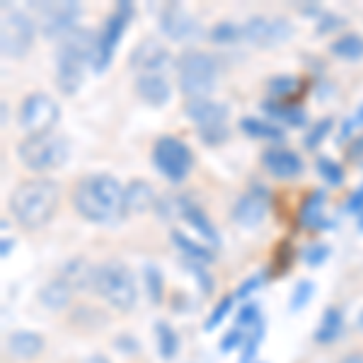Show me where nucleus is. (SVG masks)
<instances>
[{
	"mask_svg": "<svg viewBox=\"0 0 363 363\" xmlns=\"http://www.w3.org/2000/svg\"><path fill=\"white\" fill-rule=\"evenodd\" d=\"M124 186L112 174H87L73 186V208L87 223L112 225L126 216Z\"/></svg>",
	"mask_w": 363,
	"mask_h": 363,
	"instance_id": "obj_1",
	"label": "nucleus"
},
{
	"mask_svg": "<svg viewBox=\"0 0 363 363\" xmlns=\"http://www.w3.org/2000/svg\"><path fill=\"white\" fill-rule=\"evenodd\" d=\"M61 206V186L49 177L25 179L10 196V213L25 230H39L54 220Z\"/></svg>",
	"mask_w": 363,
	"mask_h": 363,
	"instance_id": "obj_2",
	"label": "nucleus"
},
{
	"mask_svg": "<svg viewBox=\"0 0 363 363\" xmlns=\"http://www.w3.org/2000/svg\"><path fill=\"white\" fill-rule=\"evenodd\" d=\"M97 56V37L90 29H78L68 32L58 42L56 51V85L63 95H75L83 87L85 68L95 66Z\"/></svg>",
	"mask_w": 363,
	"mask_h": 363,
	"instance_id": "obj_3",
	"label": "nucleus"
},
{
	"mask_svg": "<svg viewBox=\"0 0 363 363\" xmlns=\"http://www.w3.org/2000/svg\"><path fill=\"white\" fill-rule=\"evenodd\" d=\"M95 294L107 301L109 306L119 313H128L136 308L138 301V289H136V277L124 262L109 259L102 262L95 269V284H92Z\"/></svg>",
	"mask_w": 363,
	"mask_h": 363,
	"instance_id": "obj_4",
	"label": "nucleus"
},
{
	"mask_svg": "<svg viewBox=\"0 0 363 363\" xmlns=\"http://www.w3.org/2000/svg\"><path fill=\"white\" fill-rule=\"evenodd\" d=\"M177 80L189 99H203L218 85V63L206 51L189 49L177 61Z\"/></svg>",
	"mask_w": 363,
	"mask_h": 363,
	"instance_id": "obj_5",
	"label": "nucleus"
},
{
	"mask_svg": "<svg viewBox=\"0 0 363 363\" xmlns=\"http://www.w3.org/2000/svg\"><path fill=\"white\" fill-rule=\"evenodd\" d=\"M70 155L68 140L56 131L25 136L17 145V157L29 172H51L61 167Z\"/></svg>",
	"mask_w": 363,
	"mask_h": 363,
	"instance_id": "obj_6",
	"label": "nucleus"
},
{
	"mask_svg": "<svg viewBox=\"0 0 363 363\" xmlns=\"http://www.w3.org/2000/svg\"><path fill=\"white\" fill-rule=\"evenodd\" d=\"M184 114L189 116L191 126L196 128L199 138L206 145H220L225 143L230 136V128H228V112L225 104L213 102V99H186Z\"/></svg>",
	"mask_w": 363,
	"mask_h": 363,
	"instance_id": "obj_7",
	"label": "nucleus"
},
{
	"mask_svg": "<svg viewBox=\"0 0 363 363\" xmlns=\"http://www.w3.org/2000/svg\"><path fill=\"white\" fill-rule=\"evenodd\" d=\"M153 165L167 182L179 184L189 177L191 167H194V153L177 136H162L153 145Z\"/></svg>",
	"mask_w": 363,
	"mask_h": 363,
	"instance_id": "obj_8",
	"label": "nucleus"
},
{
	"mask_svg": "<svg viewBox=\"0 0 363 363\" xmlns=\"http://www.w3.org/2000/svg\"><path fill=\"white\" fill-rule=\"evenodd\" d=\"M34 20L22 10H5L0 25V49L5 58H22L34 44Z\"/></svg>",
	"mask_w": 363,
	"mask_h": 363,
	"instance_id": "obj_9",
	"label": "nucleus"
},
{
	"mask_svg": "<svg viewBox=\"0 0 363 363\" xmlns=\"http://www.w3.org/2000/svg\"><path fill=\"white\" fill-rule=\"evenodd\" d=\"M58 119H61V107H58L56 99L49 97L46 92H32V95H27L22 99L20 126L27 136L54 131Z\"/></svg>",
	"mask_w": 363,
	"mask_h": 363,
	"instance_id": "obj_10",
	"label": "nucleus"
},
{
	"mask_svg": "<svg viewBox=\"0 0 363 363\" xmlns=\"http://www.w3.org/2000/svg\"><path fill=\"white\" fill-rule=\"evenodd\" d=\"M294 25L286 17H250L242 25V39L259 49H277L291 42Z\"/></svg>",
	"mask_w": 363,
	"mask_h": 363,
	"instance_id": "obj_11",
	"label": "nucleus"
},
{
	"mask_svg": "<svg viewBox=\"0 0 363 363\" xmlns=\"http://www.w3.org/2000/svg\"><path fill=\"white\" fill-rule=\"evenodd\" d=\"M131 13H133L131 3H119L114 13L107 17L102 34L97 37V56H95V66H92L95 73H102V70L112 63V56L121 42V37H124L128 20H131Z\"/></svg>",
	"mask_w": 363,
	"mask_h": 363,
	"instance_id": "obj_12",
	"label": "nucleus"
},
{
	"mask_svg": "<svg viewBox=\"0 0 363 363\" xmlns=\"http://www.w3.org/2000/svg\"><path fill=\"white\" fill-rule=\"evenodd\" d=\"M34 10L39 13V27L46 37H58L63 39L68 32H73V22L80 15L78 3H39L34 5Z\"/></svg>",
	"mask_w": 363,
	"mask_h": 363,
	"instance_id": "obj_13",
	"label": "nucleus"
},
{
	"mask_svg": "<svg viewBox=\"0 0 363 363\" xmlns=\"http://www.w3.org/2000/svg\"><path fill=\"white\" fill-rule=\"evenodd\" d=\"M169 63H172V54L165 49V44L155 42V39H145L131 51V68L136 70V75H165Z\"/></svg>",
	"mask_w": 363,
	"mask_h": 363,
	"instance_id": "obj_14",
	"label": "nucleus"
},
{
	"mask_svg": "<svg viewBox=\"0 0 363 363\" xmlns=\"http://www.w3.org/2000/svg\"><path fill=\"white\" fill-rule=\"evenodd\" d=\"M160 32L172 42H189L201 34V29L182 5H167L160 13Z\"/></svg>",
	"mask_w": 363,
	"mask_h": 363,
	"instance_id": "obj_15",
	"label": "nucleus"
},
{
	"mask_svg": "<svg viewBox=\"0 0 363 363\" xmlns=\"http://www.w3.org/2000/svg\"><path fill=\"white\" fill-rule=\"evenodd\" d=\"M262 165L272 177L277 179H294L303 172V157L289 148H267L262 153Z\"/></svg>",
	"mask_w": 363,
	"mask_h": 363,
	"instance_id": "obj_16",
	"label": "nucleus"
},
{
	"mask_svg": "<svg viewBox=\"0 0 363 363\" xmlns=\"http://www.w3.org/2000/svg\"><path fill=\"white\" fill-rule=\"evenodd\" d=\"M269 201L262 191H247L235 201L233 206V223L240 228H257L267 218Z\"/></svg>",
	"mask_w": 363,
	"mask_h": 363,
	"instance_id": "obj_17",
	"label": "nucleus"
},
{
	"mask_svg": "<svg viewBox=\"0 0 363 363\" xmlns=\"http://www.w3.org/2000/svg\"><path fill=\"white\" fill-rule=\"evenodd\" d=\"M136 95L143 99L150 107H165L172 97V85H169L167 75L160 73H148V75H136V83H133Z\"/></svg>",
	"mask_w": 363,
	"mask_h": 363,
	"instance_id": "obj_18",
	"label": "nucleus"
},
{
	"mask_svg": "<svg viewBox=\"0 0 363 363\" xmlns=\"http://www.w3.org/2000/svg\"><path fill=\"white\" fill-rule=\"evenodd\" d=\"M155 203H157L155 189L148 184V182L133 179L131 184L126 186V191H124V208H126V216H138V213H143V211L153 208Z\"/></svg>",
	"mask_w": 363,
	"mask_h": 363,
	"instance_id": "obj_19",
	"label": "nucleus"
},
{
	"mask_svg": "<svg viewBox=\"0 0 363 363\" xmlns=\"http://www.w3.org/2000/svg\"><path fill=\"white\" fill-rule=\"evenodd\" d=\"M70 298H73V286H70L66 279H54L51 284H46L44 289L39 291L42 306L49 310H56V313L63 308H68Z\"/></svg>",
	"mask_w": 363,
	"mask_h": 363,
	"instance_id": "obj_20",
	"label": "nucleus"
},
{
	"mask_svg": "<svg viewBox=\"0 0 363 363\" xmlns=\"http://www.w3.org/2000/svg\"><path fill=\"white\" fill-rule=\"evenodd\" d=\"M240 128H242L250 138H257V140H272V143H281V140L286 138L284 128L272 124V121L257 119V116H245V119H240Z\"/></svg>",
	"mask_w": 363,
	"mask_h": 363,
	"instance_id": "obj_21",
	"label": "nucleus"
},
{
	"mask_svg": "<svg viewBox=\"0 0 363 363\" xmlns=\"http://www.w3.org/2000/svg\"><path fill=\"white\" fill-rule=\"evenodd\" d=\"M10 351L17 359H37L44 351V339L37 332H15L8 342Z\"/></svg>",
	"mask_w": 363,
	"mask_h": 363,
	"instance_id": "obj_22",
	"label": "nucleus"
},
{
	"mask_svg": "<svg viewBox=\"0 0 363 363\" xmlns=\"http://www.w3.org/2000/svg\"><path fill=\"white\" fill-rule=\"evenodd\" d=\"M182 218L186 220L194 230L199 233V235H203V240H208L213 247H218L220 245V240H218V233H216V228L211 225V220L206 218V213H203L201 208L196 206V203H191V201H186V206H184V213H182Z\"/></svg>",
	"mask_w": 363,
	"mask_h": 363,
	"instance_id": "obj_23",
	"label": "nucleus"
},
{
	"mask_svg": "<svg viewBox=\"0 0 363 363\" xmlns=\"http://www.w3.org/2000/svg\"><path fill=\"white\" fill-rule=\"evenodd\" d=\"M344 330V318H342V310L339 308H327L325 315H322V322L315 332V342L320 344H332L337 342L339 335Z\"/></svg>",
	"mask_w": 363,
	"mask_h": 363,
	"instance_id": "obj_24",
	"label": "nucleus"
},
{
	"mask_svg": "<svg viewBox=\"0 0 363 363\" xmlns=\"http://www.w3.org/2000/svg\"><path fill=\"white\" fill-rule=\"evenodd\" d=\"M172 242L177 245L179 252L189 262H196V264H208V262H213V252H211L208 247H203V245L194 242L191 238H186L184 233L172 230Z\"/></svg>",
	"mask_w": 363,
	"mask_h": 363,
	"instance_id": "obj_25",
	"label": "nucleus"
},
{
	"mask_svg": "<svg viewBox=\"0 0 363 363\" xmlns=\"http://www.w3.org/2000/svg\"><path fill=\"white\" fill-rule=\"evenodd\" d=\"M95 269L97 267H90L85 259H73L70 264L66 267V281L73 289H85V286H92L95 284Z\"/></svg>",
	"mask_w": 363,
	"mask_h": 363,
	"instance_id": "obj_26",
	"label": "nucleus"
},
{
	"mask_svg": "<svg viewBox=\"0 0 363 363\" xmlns=\"http://www.w3.org/2000/svg\"><path fill=\"white\" fill-rule=\"evenodd\" d=\"M332 54L339 58H347V61H356V58L363 56V37L359 34H344L337 42H332Z\"/></svg>",
	"mask_w": 363,
	"mask_h": 363,
	"instance_id": "obj_27",
	"label": "nucleus"
},
{
	"mask_svg": "<svg viewBox=\"0 0 363 363\" xmlns=\"http://www.w3.org/2000/svg\"><path fill=\"white\" fill-rule=\"evenodd\" d=\"M322 203H325V194L322 191H313L308 201L303 203L301 211V223L306 228H320L322 225Z\"/></svg>",
	"mask_w": 363,
	"mask_h": 363,
	"instance_id": "obj_28",
	"label": "nucleus"
},
{
	"mask_svg": "<svg viewBox=\"0 0 363 363\" xmlns=\"http://www.w3.org/2000/svg\"><path fill=\"white\" fill-rule=\"evenodd\" d=\"M264 109L269 114H274L277 119L286 121L289 126H303L306 124V112L301 107H286V104H274V102H267Z\"/></svg>",
	"mask_w": 363,
	"mask_h": 363,
	"instance_id": "obj_29",
	"label": "nucleus"
},
{
	"mask_svg": "<svg viewBox=\"0 0 363 363\" xmlns=\"http://www.w3.org/2000/svg\"><path fill=\"white\" fill-rule=\"evenodd\" d=\"M318 172L327 184H332V186L344 184V167L332 160V157H327V155L318 157Z\"/></svg>",
	"mask_w": 363,
	"mask_h": 363,
	"instance_id": "obj_30",
	"label": "nucleus"
},
{
	"mask_svg": "<svg viewBox=\"0 0 363 363\" xmlns=\"http://www.w3.org/2000/svg\"><path fill=\"white\" fill-rule=\"evenodd\" d=\"M157 347H160L162 359H174V354H177V349H179L177 335L172 332V327L162 325V322L157 325Z\"/></svg>",
	"mask_w": 363,
	"mask_h": 363,
	"instance_id": "obj_31",
	"label": "nucleus"
},
{
	"mask_svg": "<svg viewBox=\"0 0 363 363\" xmlns=\"http://www.w3.org/2000/svg\"><path fill=\"white\" fill-rule=\"evenodd\" d=\"M242 39V27L233 25V22H218L211 29V42L216 44H235Z\"/></svg>",
	"mask_w": 363,
	"mask_h": 363,
	"instance_id": "obj_32",
	"label": "nucleus"
},
{
	"mask_svg": "<svg viewBox=\"0 0 363 363\" xmlns=\"http://www.w3.org/2000/svg\"><path fill=\"white\" fill-rule=\"evenodd\" d=\"M298 90V78L294 75H279V78H272L269 80V92L277 97V102H281L284 97L294 95Z\"/></svg>",
	"mask_w": 363,
	"mask_h": 363,
	"instance_id": "obj_33",
	"label": "nucleus"
},
{
	"mask_svg": "<svg viewBox=\"0 0 363 363\" xmlns=\"http://www.w3.org/2000/svg\"><path fill=\"white\" fill-rule=\"evenodd\" d=\"M145 291H148L150 301L153 303H160L162 301V277L155 267H145Z\"/></svg>",
	"mask_w": 363,
	"mask_h": 363,
	"instance_id": "obj_34",
	"label": "nucleus"
},
{
	"mask_svg": "<svg viewBox=\"0 0 363 363\" xmlns=\"http://www.w3.org/2000/svg\"><path fill=\"white\" fill-rule=\"evenodd\" d=\"M330 128H332V119L330 116H325V119H320L318 124H315L313 128L308 131V136H306V148H318V145L325 140V136L330 133Z\"/></svg>",
	"mask_w": 363,
	"mask_h": 363,
	"instance_id": "obj_35",
	"label": "nucleus"
},
{
	"mask_svg": "<svg viewBox=\"0 0 363 363\" xmlns=\"http://www.w3.org/2000/svg\"><path fill=\"white\" fill-rule=\"evenodd\" d=\"M313 291H315L313 281H301V284L296 286V291H294V298H291V310L296 313V310L306 308L310 303V298H313Z\"/></svg>",
	"mask_w": 363,
	"mask_h": 363,
	"instance_id": "obj_36",
	"label": "nucleus"
},
{
	"mask_svg": "<svg viewBox=\"0 0 363 363\" xmlns=\"http://www.w3.org/2000/svg\"><path fill=\"white\" fill-rule=\"evenodd\" d=\"M257 322H262V318H259V308H257L255 303H250V306H245L240 310L238 325H242V330H250V327H255Z\"/></svg>",
	"mask_w": 363,
	"mask_h": 363,
	"instance_id": "obj_37",
	"label": "nucleus"
},
{
	"mask_svg": "<svg viewBox=\"0 0 363 363\" xmlns=\"http://www.w3.org/2000/svg\"><path fill=\"white\" fill-rule=\"evenodd\" d=\"M230 306H233V296H225L223 301L216 306V310H213V315L208 318V322H206V330H216V327L223 322V318L228 315V310H230Z\"/></svg>",
	"mask_w": 363,
	"mask_h": 363,
	"instance_id": "obj_38",
	"label": "nucleus"
},
{
	"mask_svg": "<svg viewBox=\"0 0 363 363\" xmlns=\"http://www.w3.org/2000/svg\"><path fill=\"white\" fill-rule=\"evenodd\" d=\"M327 255H330V247H327V245H310L306 250V255H303V259H306V264H310V267H318L327 259Z\"/></svg>",
	"mask_w": 363,
	"mask_h": 363,
	"instance_id": "obj_39",
	"label": "nucleus"
},
{
	"mask_svg": "<svg viewBox=\"0 0 363 363\" xmlns=\"http://www.w3.org/2000/svg\"><path fill=\"white\" fill-rule=\"evenodd\" d=\"M186 267L191 269V274L196 277V281H199V286H201L203 291H208L213 289V281H211V277L206 274V269H203V264H196V262H186Z\"/></svg>",
	"mask_w": 363,
	"mask_h": 363,
	"instance_id": "obj_40",
	"label": "nucleus"
},
{
	"mask_svg": "<svg viewBox=\"0 0 363 363\" xmlns=\"http://www.w3.org/2000/svg\"><path fill=\"white\" fill-rule=\"evenodd\" d=\"M242 344H245V332L230 330L223 342H220V351H233L235 347H242Z\"/></svg>",
	"mask_w": 363,
	"mask_h": 363,
	"instance_id": "obj_41",
	"label": "nucleus"
},
{
	"mask_svg": "<svg viewBox=\"0 0 363 363\" xmlns=\"http://www.w3.org/2000/svg\"><path fill=\"white\" fill-rule=\"evenodd\" d=\"M262 281H264V277H262V274H257V277L247 279V281H245V284L240 286V289L235 291V296H238V298H247V296L252 294V291H255V289H259V286H262Z\"/></svg>",
	"mask_w": 363,
	"mask_h": 363,
	"instance_id": "obj_42",
	"label": "nucleus"
},
{
	"mask_svg": "<svg viewBox=\"0 0 363 363\" xmlns=\"http://www.w3.org/2000/svg\"><path fill=\"white\" fill-rule=\"evenodd\" d=\"M347 208L354 211V213H359V211L363 208V186H361V189H356L354 194H351V199L347 201Z\"/></svg>",
	"mask_w": 363,
	"mask_h": 363,
	"instance_id": "obj_43",
	"label": "nucleus"
},
{
	"mask_svg": "<svg viewBox=\"0 0 363 363\" xmlns=\"http://www.w3.org/2000/svg\"><path fill=\"white\" fill-rule=\"evenodd\" d=\"M349 155L354 157V155H363V136H359L354 140V145L349 148Z\"/></svg>",
	"mask_w": 363,
	"mask_h": 363,
	"instance_id": "obj_44",
	"label": "nucleus"
},
{
	"mask_svg": "<svg viewBox=\"0 0 363 363\" xmlns=\"http://www.w3.org/2000/svg\"><path fill=\"white\" fill-rule=\"evenodd\" d=\"M339 363H363V354L359 351V354H349V356H344Z\"/></svg>",
	"mask_w": 363,
	"mask_h": 363,
	"instance_id": "obj_45",
	"label": "nucleus"
},
{
	"mask_svg": "<svg viewBox=\"0 0 363 363\" xmlns=\"http://www.w3.org/2000/svg\"><path fill=\"white\" fill-rule=\"evenodd\" d=\"M10 250H13V240L3 238V257H8V255H10Z\"/></svg>",
	"mask_w": 363,
	"mask_h": 363,
	"instance_id": "obj_46",
	"label": "nucleus"
},
{
	"mask_svg": "<svg viewBox=\"0 0 363 363\" xmlns=\"http://www.w3.org/2000/svg\"><path fill=\"white\" fill-rule=\"evenodd\" d=\"M356 121H359V124L363 126V104L359 107V112H356Z\"/></svg>",
	"mask_w": 363,
	"mask_h": 363,
	"instance_id": "obj_47",
	"label": "nucleus"
},
{
	"mask_svg": "<svg viewBox=\"0 0 363 363\" xmlns=\"http://www.w3.org/2000/svg\"><path fill=\"white\" fill-rule=\"evenodd\" d=\"M356 225H359V230L363 233V208L359 211V223H356Z\"/></svg>",
	"mask_w": 363,
	"mask_h": 363,
	"instance_id": "obj_48",
	"label": "nucleus"
},
{
	"mask_svg": "<svg viewBox=\"0 0 363 363\" xmlns=\"http://www.w3.org/2000/svg\"><path fill=\"white\" fill-rule=\"evenodd\" d=\"M359 327H361V330H363V313L359 315Z\"/></svg>",
	"mask_w": 363,
	"mask_h": 363,
	"instance_id": "obj_49",
	"label": "nucleus"
}]
</instances>
